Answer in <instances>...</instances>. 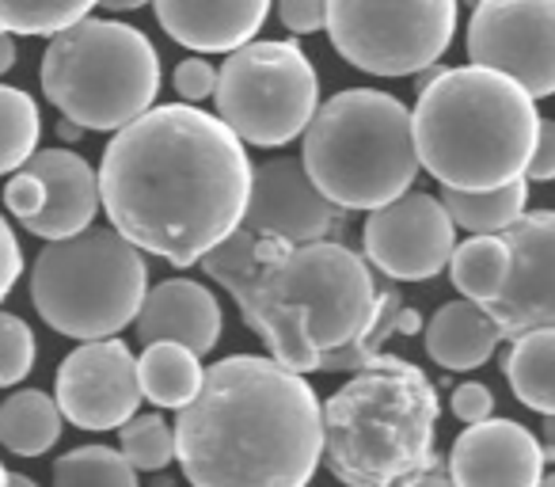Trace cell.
<instances>
[{
  "label": "cell",
  "instance_id": "1",
  "mask_svg": "<svg viewBox=\"0 0 555 487\" xmlns=\"http://www.w3.org/2000/svg\"><path fill=\"white\" fill-rule=\"evenodd\" d=\"M251 171L229 123L168 103L115 130L103 149V214L141 252L194 267L244 225Z\"/></svg>",
  "mask_w": 555,
  "mask_h": 487
},
{
  "label": "cell",
  "instance_id": "2",
  "mask_svg": "<svg viewBox=\"0 0 555 487\" xmlns=\"http://www.w3.org/2000/svg\"><path fill=\"white\" fill-rule=\"evenodd\" d=\"M198 267L229 290L270 358L294 373L327 370L377 320L370 259L339 240L289 244L240 225Z\"/></svg>",
  "mask_w": 555,
  "mask_h": 487
},
{
  "label": "cell",
  "instance_id": "3",
  "mask_svg": "<svg viewBox=\"0 0 555 487\" xmlns=\"http://www.w3.org/2000/svg\"><path fill=\"white\" fill-rule=\"evenodd\" d=\"M176 461L191 487H309L324 461L317 388L278 358H221L179 411Z\"/></svg>",
  "mask_w": 555,
  "mask_h": 487
},
{
  "label": "cell",
  "instance_id": "4",
  "mask_svg": "<svg viewBox=\"0 0 555 487\" xmlns=\"http://www.w3.org/2000/svg\"><path fill=\"white\" fill-rule=\"evenodd\" d=\"M418 161L441 191H491L525 179L540 138L537 100L483 65L441 69L415 103Z\"/></svg>",
  "mask_w": 555,
  "mask_h": 487
},
{
  "label": "cell",
  "instance_id": "5",
  "mask_svg": "<svg viewBox=\"0 0 555 487\" xmlns=\"http://www.w3.org/2000/svg\"><path fill=\"white\" fill-rule=\"evenodd\" d=\"M438 388L423 366L377 355L324 403V464L347 487H392L441 469Z\"/></svg>",
  "mask_w": 555,
  "mask_h": 487
},
{
  "label": "cell",
  "instance_id": "6",
  "mask_svg": "<svg viewBox=\"0 0 555 487\" xmlns=\"http://www.w3.org/2000/svg\"><path fill=\"white\" fill-rule=\"evenodd\" d=\"M301 161L335 206L373 214L403 198L423 168L415 115L377 88H347L320 103Z\"/></svg>",
  "mask_w": 555,
  "mask_h": 487
},
{
  "label": "cell",
  "instance_id": "7",
  "mask_svg": "<svg viewBox=\"0 0 555 487\" xmlns=\"http://www.w3.org/2000/svg\"><path fill=\"white\" fill-rule=\"evenodd\" d=\"M42 92L80 130L115 133L153 111L160 54L138 27L88 16L50 39Z\"/></svg>",
  "mask_w": 555,
  "mask_h": 487
},
{
  "label": "cell",
  "instance_id": "8",
  "mask_svg": "<svg viewBox=\"0 0 555 487\" xmlns=\"http://www.w3.org/2000/svg\"><path fill=\"white\" fill-rule=\"evenodd\" d=\"M149 294V267L118 229L50 240L31 267V302L54 332L92 343L133 324Z\"/></svg>",
  "mask_w": 555,
  "mask_h": 487
},
{
  "label": "cell",
  "instance_id": "9",
  "mask_svg": "<svg viewBox=\"0 0 555 487\" xmlns=\"http://www.w3.org/2000/svg\"><path fill=\"white\" fill-rule=\"evenodd\" d=\"M217 118L259 149L289 145L320 111V77L297 42H247L217 77Z\"/></svg>",
  "mask_w": 555,
  "mask_h": 487
},
{
  "label": "cell",
  "instance_id": "10",
  "mask_svg": "<svg viewBox=\"0 0 555 487\" xmlns=\"http://www.w3.org/2000/svg\"><path fill=\"white\" fill-rule=\"evenodd\" d=\"M335 54L373 77H411L449 50L456 0H327Z\"/></svg>",
  "mask_w": 555,
  "mask_h": 487
},
{
  "label": "cell",
  "instance_id": "11",
  "mask_svg": "<svg viewBox=\"0 0 555 487\" xmlns=\"http://www.w3.org/2000/svg\"><path fill=\"white\" fill-rule=\"evenodd\" d=\"M468 57L514 77L532 100L555 95V0H479L468 20Z\"/></svg>",
  "mask_w": 555,
  "mask_h": 487
},
{
  "label": "cell",
  "instance_id": "12",
  "mask_svg": "<svg viewBox=\"0 0 555 487\" xmlns=\"http://www.w3.org/2000/svg\"><path fill=\"white\" fill-rule=\"evenodd\" d=\"M4 206L27 232L50 240H69L92 229L100 214V171L73 149H42L4 183Z\"/></svg>",
  "mask_w": 555,
  "mask_h": 487
},
{
  "label": "cell",
  "instance_id": "13",
  "mask_svg": "<svg viewBox=\"0 0 555 487\" xmlns=\"http://www.w3.org/2000/svg\"><path fill=\"white\" fill-rule=\"evenodd\" d=\"M362 248L365 259L392 282H426L453 259L456 221L441 198L408 191L365 217Z\"/></svg>",
  "mask_w": 555,
  "mask_h": 487
},
{
  "label": "cell",
  "instance_id": "14",
  "mask_svg": "<svg viewBox=\"0 0 555 487\" xmlns=\"http://www.w3.org/2000/svg\"><path fill=\"white\" fill-rule=\"evenodd\" d=\"M54 400L62 415L80 431H118L138 415V403L145 400L138 358L115 335L80 343L57 366Z\"/></svg>",
  "mask_w": 555,
  "mask_h": 487
},
{
  "label": "cell",
  "instance_id": "15",
  "mask_svg": "<svg viewBox=\"0 0 555 487\" xmlns=\"http://www.w3.org/2000/svg\"><path fill=\"white\" fill-rule=\"evenodd\" d=\"M347 225V209L335 206L297 156H274L255 164L251 198H247L244 229L259 236L309 244V240H335Z\"/></svg>",
  "mask_w": 555,
  "mask_h": 487
},
{
  "label": "cell",
  "instance_id": "16",
  "mask_svg": "<svg viewBox=\"0 0 555 487\" xmlns=\"http://www.w3.org/2000/svg\"><path fill=\"white\" fill-rule=\"evenodd\" d=\"M502 236L514 252V271L499 302L487 305L502 339L555 328V209L525 214Z\"/></svg>",
  "mask_w": 555,
  "mask_h": 487
},
{
  "label": "cell",
  "instance_id": "17",
  "mask_svg": "<svg viewBox=\"0 0 555 487\" xmlns=\"http://www.w3.org/2000/svg\"><path fill=\"white\" fill-rule=\"evenodd\" d=\"M544 446L514 419H483L456 434L449 449V476L456 487H540Z\"/></svg>",
  "mask_w": 555,
  "mask_h": 487
},
{
  "label": "cell",
  "instance_id": "18",
  "mask_svg": "<svg viewBox=\"0 0 555 487\" xmlns=\"http://www.w3.org/2000/svg\"><path fill=\"white\" fill-rule=\"evenodd\" d=\"M138 339L145 343H179L194 355H209L221 339V305L209 286L194 279H168L145 294L138 320Z\"/></svg>",
  "mask_w": 555,
  "mask_h": 487
},
{
  "label": "cell",
  "instance_id": "19",
  "mask_svg": "<svg viewBox=\"0 0 555 487\" xmlns=\"http://www.w3.org/2000/svg\"><path fill=\"white\" fill-rule=\"evenodd\" d=\"M156 20L194 54H232L262 31L270 0H153Z\"/></svg>",
  "mask_w": 555,
  "mask_h": 487
},
{
  "label": "cell",
  "instance_id": "20",
  "mask_svg": "<svg viewBox=\"0 0 555 487\" xmlns=\"http://www.w3.org/2000/svg\"><path fill=\"white\" fill-rule=\"evenodd\" d=\"M502 343V332L494 324V317L483 305L468 302H449L426 324V355L449 373H468L479 370L487 358L494 355V347Z\"/></svg>",
  "mask_w": 555,
  "mask_h": 487
},
{
  "label": "cell",
  "instance_id": "21",
  "mask_svg": "<svg viewBox=\"0 0 555 487\" xmlns=\"http://www.w3.org/2000/svg\"><path fill=\"white\" fill-rule=\"evenodd\" d=\"M514 271V252H509L502 232H472L468 240H461L449 259V279L461 290V297L476 305H491L502 297Z\"/></svg>",
  "mask_w": 555,
  "mask_h": 487
},
{
  "label": "cell",
  "instance_id": "22",
  "mask_svg": "<svg viewBox=\"0 0 555 487\" xmlns=\"http://www.w3.org/2000/svg\"><path fill=\"white\" fill-rule=\"evenodd\" d=\"M138 377L145 400L183 411L202 393L206 366H202V355L179 347V343H149L138 358Z\"/></svg>",
  "mask_w": 555,
  "mask_h": 487
},
{
  "label": "cell",
  "instance_id": "23",
  "mask_svg": "<svg viewBox=\"0 0 555 487\" xmlns=\"http://www.w3.org/2000/svg\"><path fill=\"white\" fill-rule=\"evenodd\" d=\"M62 408L39 388H20L0 403V446L16 457H42L62 438Z\"/></svg>",
  "mask_w": 555,
  "mask_h": 487
},
{
  "label": "cell",
  "instance_id": "24",
  "mask_svg": "<svg viewBox=\"0 0 555 487\" xmlns=\"http://www.w3.org/2000/svg\"><path fill=\"white\" fill-rule=\"evenodd\" d=\"M502 370L525 408L555 415V328H537V332L509 339Z\"/></svg>",
  "mask_w": 555,
  "mask_h": 487
},
{
  "label": "cell",
  "instance_id": "25",
  "mask_svg": "<svg viewBox=\"0 0 555 487\" xmlns=\"http://www.w3.org/2000/svg\"><path fill=\"white\" fill-rule=\"evenodd\" d=\"M441 202L453 221L468 232H506L525 217L529 206V179L491 187V191H441Z\"/></svg>",
  "mask_w": 555,
  "mask_h": 487
},
{
  "label": "cell",
  "instance_id": "26",
  "mask_svg": "<svg viewBox=\"0 0 555 487\" xmlns=\"http://www.w3.org/2000/svg\"><path fill=\"white\" fill-rule=\"evenodd\" d=\"M39 103L24 88L0 85V176L20 171L39 153Z\"/></svg>",
  "mask_w": 555,
  "mask_h": 487
},
{
  "label": "cell",
  "instance_id": "27",
  "mask_svg": "<svg viewBox=\"0 0 555 487\" xmlns=\"http://www.w3.org/2000/svg\"><path fill=\"white\" fill-rule=\"evenodd\" d=\"M54 487H138V469L126 461L122 449L80 446L57 457Z\"/></svg>",
  "mask_w": 555,
  "mask_h": 487
},
{
  "label": "cell",
  "instance_id": "28",
  "mask_svg": "<svg viewBox=\"0 0 555 487\" xmlns=\"http://www.w3.org/2000/svg\"><path fill=\"white\" fill-rule=\"evenodd\" d=\"M100 0H0V27L12 35H47L88 20Z\"/></svg>",
  "mask_w": 555,
  "mask_h": 487
},
{
  "label": "cell",
  "instance_id": "29",
  "mask_svg": "<svg viewBox=\"0 0 555 487\" xmlns=\"http://www.w3.org/2000/svg\"><path fill=\"white\" fill-rule=\"evenodd\" d=\"M118 449L138 472H160L176 461V426L164 415H133L118 426Z\"/></svg>",
  "mask_w": 555,
  "mask_h": 487
},
{
  "label": "cell",
  "instance_id": "30",
  "mask_svg": "<svg viewBox=\"0 0 555 487\" xmlns=\"http://www.w3.org/2000/svg\"><path fill=\"white\" fill-rule=\"evenodd\" d=\"M35 332L16 312H0V388L20 385L35 370Z\"/></svg>",
  "mask_w": 555,
  "mask_h": 487
},
{
  "label": "cell",
  "instance_id": "31",
  "mask_svg": "<svg viewBox=\"0 0 555 487\" xmlns=\"http://www.w3.org/2000/svg\"><path fill=\"white\" fill-rule=\"evenodd\" d=\"M217 77H221V69H214V65H209L206 57L194 54V57H186V62H179V69H176V92L183 95L186 103L209 100V95L217 92Z\"/></svg>",
  "mask_w": 555,
  "mask_h": 487
},
{
  "label": "cell",
  "instance_id": "32",
  "mask_svg": "<svg viewBox=\"0 0 555 487\" xmlns=\"http://www.w3.org/2000/svg\"><path fill=\"white\" fill-rule=\"evenodd\" d=\"M278 20L289 35H317L327 27V0H278Z\"/></svg>",
  "mask_w": 555,
  "mask_h": 487
},
{
  "label": "cell",
  "instance_id": "33",
  "mask_svg": "<svg viewBox=\"0 0 555 487\" xmlns=\"http://www.w3.org/2000/svg\"><path fill=\"white\" fill-rule=\"evenodd\" d=\"M494 411V396L487 385H479V381H464V385L453 388V415L461 419V423H483V419H491Z\"/></svg>",
  "mask_w": 555,
  "mask_h": 487
},
{
  "label": "cell",
  "instance_id": "34",
  "mask_svg": "<svg viewBox=\"0 0 555 487\" xmlns=\"http://www.w3.org/2000/svg\"><path fill=\"white\" fill-rule=\"evenodd\" d=\"M20 274H24V252H20V240L12 232V225L0 214V302L12 294Z\"/></svg>",
  "mask_w": 555,
  "mask_h": 487
},
{
  "label": "cell",
  "instance_id": "35",
  "mask_svg": "<svg viewBox=\"0 0 555 487\" xmlns=\"http://www.w3.org/2000/svg\"><path fill=\"white\" fill-rule=\"evenodd\" d=\"M525 179H532V183L555 179V118H540V138H537V149H532Z\"/></svg>",
  "mask_w": 555,
  "mask_h": 487
},
{
  "label": "cell",
  "instance_id": "36",
  "mask_svg": "<svg viewBox=\"0 0 555 487\" xmlns=\"http://www.w3.org/2000/svg\"><path fill=\"white\" fill-rule=\"evenodd\" d=\"M392 487H456V484L449 472L430 469V472H415V476H408V479H396Z\"/></svg>",
  "mask_w": 555,
  "mask_h": 487
},
{
  "label": "cell",
  "instance_id": "37",
  "mask_svg": "<svg viewBox=\"0 0 555 487\" xmlns=\"http://www.w3.org/2000/svg\"><path fill=\"white\" fill-rule=\"evenodd\" d=\"M16 65V39H12V31H4L0 27V77Z\"/></svg>",
  "mask_w": 555,
  "mask_h": 487
},
{
  "label": "cell",
  "instance_id": "38",
  "mask_svg": "<svg viewBox=\"0 0 555 487\" xmlns=\"http://www.w3.org/2000/svg\"><path fill=\"white\" fill-rule=\"evenodd\" d=\"M540 446H544L547 461H555V415H544V434H540Z\"/></svg>",
  "mask_w": 555,
  "mask_h": 487
},
{
  "label": "cell",
  "instance_id": "39",
  "mask_svg": "<svg viewBox=\"0 0 555 487\" xmlns=\"http://www.w3.org/2000/svg\"><path fill=\"white\" fill-rule=\"evenodd\" d=\"M100 4L107 12H133V9H141V4H149V0H100Z\"/></svg>",
  "mask_w": 555,
  "mask_h": 487
},
{
  "label": "cell",
  "instance_id": "40",
  "mask_svg": "<svg viewBox=\"0 0 555 487\" xmlns=\"http://www.w3.org/2000/svg\"><path fill=\"white\" fill-rule=\"evenodd\" d=\"M9 487H39V484H35L31 476H20V472H12V476H9Z\"/></svg>",
  "mask_w": 555,
  "mask_h": 487
},
{
  "label": "cell",
  "instance_id": "41",
  "mask_svg": "<svg viewBox=\"0 0 555 487\" xmlns=\"http://www.w3.org/2000/svg\"><path fill=\"white\" fill-rule=\"evenodd\" d=\"M9 476H12V472L4 469V464H0V487H9Z\"/></svg>",
  "mask_w": 555,
  "mask_h": 487
},
{
  "label": "cell",
  "instance_id": "42",
  "mask_svg": "<svg viewBox=\"0 0 555 487\" xmlns=\"http://www.w3.org/2000/svg\"><path fill=\"white\" fill-rule=\"evenodd\" d=\"M540 487H555V472H552V476H544V479H540Z\"/></svg>",
  "mask_w": 555,
  "mask_h": 487
},
{
  "label": "cell",
  "instance_id": "43",
  "mask_svg": "<svg viewBox=\"0 0 555 487\" xmlns=\"http://www.w3.org/2000/svg\"><path fill=\"white\" fill-rule=\"evenodd\" d=\"M468 4H472V9H476V4H479V0H468Z\"/></svg>",
  "mask_w": 555,
  "mask_h": 487
},
{
  "label": "cell",
  "instance_id": "44",
  "mask_svg": "<svg viewBox=\"0 0 555 487\" xmlns=\"http://www.w3.org/2000/svg\"><path fill=\"white\" fill-rule=\"evenodd\" d=\"M164 487H171V484H164Z\"/></svg>",
  "mask_w": 555,
  "mask_h": 487
}]
</instances>
